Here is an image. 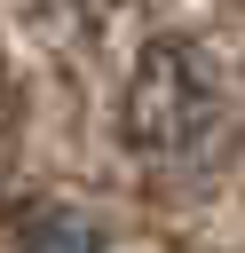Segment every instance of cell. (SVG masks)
<instances>
[{
  "mask_svg": "<svg viewBox=\"0 0 245 253\" xmlns=\"http://www.w3.org/2000/svg\"><path fill=\"white\" fill-rule=\"evenodd\" d=\"M205 71L174 47V40H158L150 47V63L134 71V87H126V142H142V150H182L198 126H205Z\"/></svg>",
  "mask_w": 245,
  "mask_h": 253,
  "instance_id": "cell-1",
  "label": "cell"
}]
</instances>
